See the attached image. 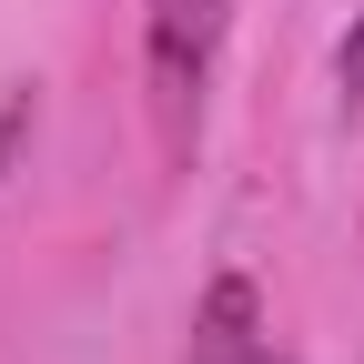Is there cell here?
Masks as SVG:
<instances>
[{
    "label": "cell",
    "mask_w": 364,
    "mask_h": 364,
    "mask_svg": "<svg viewBox=\"0 0 364 364\" xmlns=\"http://www.w3.org/2000/svg\"><path fill=\"white\" fill-rule=\"evenodd\" d=\"M223 21H233V0H152L142 51H152V102H162V132H172V142L193 132V102H203V71H213Z\"/></svg>",
    "instance_id": "1"
},
{
    "label": "cell",
    "mask_w": 364,
    "mask_h": 364,
    "mask_svg": "<svg viewBox=\"0 0 364 364\" xmlns=\"http://www.w3.org/2000/svg\"><path fill=\"white\" fill-rule=\"evenodd\" d=\"M263 344H253V284L243 273H223V284L203 294V314H193V364H253Z\"/></svg>",
    "instance_id": "2"
},
{
    "label": "cell",
    "mask_w": 364,
    "mask_h": 364,
    "mask_svg": "<svg viewBox=\"0 0 364 364\" xmlns=\"http://www.w3.org/2000/svg\"><path fill=\"white\" fill-rule=\"evenodd\" d=\"M334 81H344V91H354V102H364V21H354V31H344V51H334Z\"/></svg>",
    "instance_id": "3"
},
{
    "label": "cell",
    "mask_w": 364,
    "mask_h": 364,
    "mask_svg": "<svg viewBox=\"0 0 364 364\" xmlns=\"http://www.w3.org/2000/svg\"><path fill=\"white\" fill-rule=\"evenodd\" d=\"M253 364H273V354H253Z\"/></svg>",
    "instance_id": "4"
}]
</instances>
